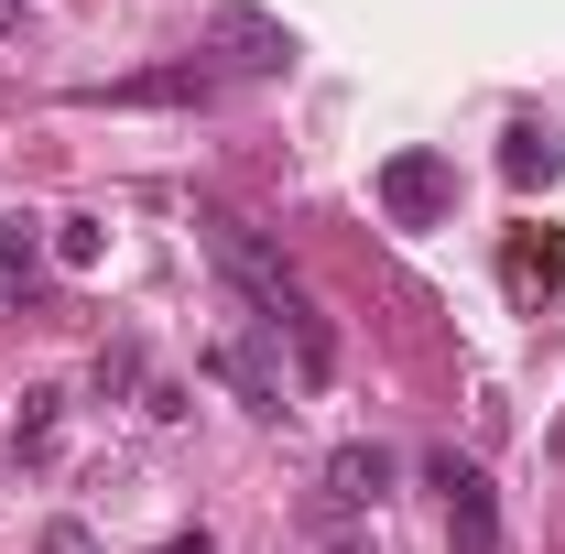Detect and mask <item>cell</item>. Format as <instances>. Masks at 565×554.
<instances>
[{"label": "cell", "mask_w": 565, "mask_h": 554, "mask_svg": "<svg viewBox=\"0 0 565 554\" xmlns=\"http://www.w3.org/2000/svg\"><path fill=\"white\" fill-rule=\"evenodd\" d=\"M196 239H207V262L228 273V294L250 305V327L294 338V381H305V392H327V370H338V338H327V316H316L305 273L282 262V251L250 228V217H228V207H196Z\"/></svg>", "instance_id": "obj_1"}, {"label": "cell", "mask_w": 565, "mask_h": 554, "mask_svg": "<svg viewBox=\"0 0 565 554\" xmlns=\"http://www.w3.org/2000/svg\"><path fill=\"white\" fill-rule=\"evenodd\" d=\"M207 55H228L239 76H282L305 44H294V22H273V11H250V0H217V11H207Z\"/></svg>", "instance_id": "obj_2"}, {"label": "cell", "mask_w": 565, "mask_h": 554, "mask_svg": "<svg viewBox=\"0 0 565 554\" xmlns=\"http://www.w3.org/2000/svg\"><path fill=\"white\" fill-rule=\"evenodd\" d=\"M446 207H457V163L446 152H392L381 163V217L392 228H446Z\"/></svg>", "instance_id": "obj_3"}, {"label": "cell", "mask_w": 565, "mask_h": 554, "mask_svg": "<svg viewBox=\"0 0 565 554\" xmlns=\"http://www.w3.org/2000/svg\"><path fill=\"white\" fill-rule=\"evenodd\" d=\"M424 479L446 489V554H500V500H490V479L446 446V457H424Z\"/></svg>", "instance_id": "obj_4"}, {"label": "cell", "mask_w": 565, "mask_h": 554, "mask_svg": "<svg viewBox=\"0 0 565 554\" xmlns=\"http://www.w3.org/2000/svg\"><path fill=\"white\" fill-rule=\"evenodd\" d=\"M217 76H228V66H207V55H174V66L109 76V87H87V98H109V109H207Z\"/></svg>", "instance_id": "obj_5"}, {"label": "cell", "mask_w": 565, "mask_h": 554, "mask_svg": "<svg viewBox=\"0 0 565 554\" xmlns=\"http://www.w3.org/2000/svg\"><path fill=\"white\" fill-rule=\"evenodd\" d=\"M392 500V446H338L327 457V479H316V522H359V511H381Z\"/></svg>", "instance_id": "obj_6"}, {"label": "cell", "mask_w": 565, "mask_h": 554, "mask_svg": "<svg viewBox=\"0 0 565 554\" xmlns=\"http://www.w3.org/2000/svg\"><path fill=\"white\" fill-rule=\"evenodd\" d=\"M207 370L239 392V403H250V414H294V403H282V370H273L250 338H217V348H207Z\"/></svg>", "instance_id": "obj_7"}, {"label": "cell", "mask_w": 565, "mask_h": 554, "mask_svg": "<svg viewBox=\"0 0 565 554\" xmlns=\"http://www.w3.org/2000/svg\"><path fill=\"white\" fill-rule=\"evenodd\" d=\"M500 174H511L522 196H533V185H555V174H565V141H555V131H533V120H522V131L500 141Z\"/></svg>", "instance_id": "obj_8"}, {"label": "cell", "mask_w": 565, "mask_h": 554, "mask_svg": "<svg viewBox=\"0 0 565 554\" xmlns=\"http://www.w3.org/2000/svg\"><path fill=\"white\" fill-rule=\"evenodd\" d=\"M555 283H565V228L555 239L522 228V239H511V294H555Z\"/></svg>", "instance_id": "obj_9"}, {"label": "cell", "mask_w": 565, "mask_h": 554, "mask_svg": "<svg viewBox=\"0 0 565 554\" xmlns=\"http://www.w3.org/2000/svg\"><path fill=\"white\" fill-rule=\"evenodd\" d=\"M33 294V217H0V305Z\"/></svg>", "instance_id": "obj_10"}, {"label": "cell", "mask_w": 565, "mask_h": 554, "mask_svg": "<svg viewBox=\"0 0 565 554\" xmlns=\"http://www.w3.org/2000/svg\"><path fill=\"white\" fill-rule=\"evenodd\" d=\"M55 414H66V392H22V424H11V435H22V457H44V446H55Z\"/></svg>", "instance_id": "obj_11"}, {"label": "cell", "mask_w": 565, "mask_h": 554, "mask_svg": "<svg viewBox=\"0 0 565 554\" xmlns=\"http://www.w3.org/2000/svg\"><path fill=\"white\" fill-rule=\"evenodd\" d=\"M55 262H66V273L98 262V217H55Z\"/></svg>", "instance_id": "obj_12"}, {"label": "cell", "mask_w": 565, "mask_h": 554, "mask_svg": "<svg viewBox=\"0 0 565 554\" xmlns=\"http://www.w3.org/2000/svg\"><path fill=\"white\" fill-rule=\"evenodd\" d=\"M131 381H141V348H131V338L98 348V392H131Z\"/></svg>", "instance_id": "obj_13"}, {"label": "cell", "mask_w": 565, "mask_h": 554, "mask_svg": "<svg viewBox=\"0 0 565 554\" xmlns=\"http://www.w3.org/2000/svg\"><path fill=\"white\" fill-rule=\"evenodd\" d=\"M33 554H98V533H87V522H66V511H55V522H44V544Z\"/></svg>", "instance_id": "obj_14"}, {"label": "cell", "mask_w": 565, "mask_h": 554, "mask_svg": "<svg viewBox=\"0 0 565 554\" xmlns=\"http://www.w3.org/2000/svg\"><path fill=\"white\" fill-rule=\"evenodd\" d=\"M152 554H217V544H207V533H174V544H152Z\"/></svg>", "instance_id": "obj_15"}, {"label": "cell", "mask_w": 565, "mask_h": 554, "mask_svg": "<svg viewBox=\"0 0 565 554\" xmlns=\"http://www.w3.org/2000/svg\"><path fill=\"white\" fill-rule=\"evenodd\" d=\"M327 554H381V544H370V533H338V544H327Z\"/></svg>", "instance_id": "obj_16"}, {"label": "cell", "mask_w": 565, "mask_h": 554, "mask_svg": "<svg viewBox=\"0 0 565 554\" xmlns=\"http://www.w3.org/2000/svg\"><path fill=\"white\" fill-rule=\"evenodd\" d=\"M11 22H22V0H0V33H11Z\"/></svg>", "instance_id": "obj_17"}]
</instances>
